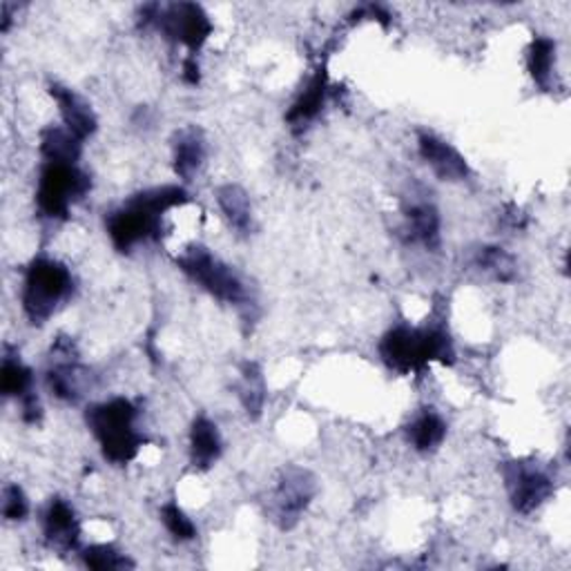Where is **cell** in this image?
<instances>
[{
  "mask_svg": "<svg viewBox=\"0 0 571 571\" xmlns=\"http://www.w3.org/2000/svg\"><path fill=\"white\" fill-rule=\"evenodd\" d=\"M83 141L66 126H49L40 132V154L47 164H79Z\"/></svg>",
  "mask_w": 571,
  "mask_h": 571,
  "instance_id": "ffe728a7",
  "label": "cell"
},
{
  "mask_svg": "<svg viewBox=\"0 0 571 571\" xmlns=\"http://www.w3.org/2000/svg\"><path fill=\"white\" fill-rule=\"evenodd\" d=\"M378 21L382 27H389L391 25V14L386 12V8L382 5H361L357 10H353V14L348 16L350 23H357V21Z\"/></svg>",
  "mask_w": 571,
  "mask_h": 571,
  "instance_id": "83f0119b",
  "label": "cell"
},
{
  "mask_svg": "<svg viewBox=\"0 0 571 571\" xmlns=\"http://www.w3.org/2000/svg\"><path fill=\"white\" fill-rule=\"evenodd\" d=\"M222 453L224 440L219 427L205 415H199L190 425V464L197 472H207L213 469Z\"/></svg>",
  "mask_w": 571,
  "mask_h": 571,
  "instance_id": "9a60e30c",
  "label": "cell"
},
{
  "mask_svg": "<svg viewBox=\"0 0 571 571\" xmlns=\"http://www.w3.org/2000/svg\"><path fill=\"white\" fill-rule=\"evenodd\" d=\"M239 400L241 406L246 408L250 420H259V415L264 411L266 404V380L262 369H259L254 361H248V365L241 367V380H239Z\"/></svg>",
  "mask_w": 571,
  "mask_h": 571,
  "instance_id": "603a6c76",
  "label": "cell"
},
{
  "mask_svg": "<svg viewBox=\"0 0 571 571\" xmlns=\"http://www.w3.org/2000/svg\"><path fill=\"white\" fill-rule=\"evenodd\" d=\"M215 199L228 226L237 235L248 237L252 233V203L248 192L237 183H224L215 190Z\"/></svg>",
  "mask_w": 571,
  "mask_h": 571,
  "instance_id": "ac0fdd59",
  "label": "cell"
},
{
  "mask_svg": "<svg viewBox=\"0 0 571 571\" xmlns=\"http://www.w3.org/2000/svg\"><path fill=\"white\" fill-rule=\"evenodd\" d=\"M74 293L72 271L51 257H34L25 269L21 304L32 326H43Z\"/></svg>",
  "mask_w": 571,
  "mask_h": 571,
  "instance_id": "277c9868",
  "label": "cell"
},
{
  "mask_svg": "<svg viewBox=\"0 0 571 571\" xmlns=\"http://www.w3.org/2000/svg\"><path fill=\"white\" fill-rule=\"evenodd\" d=\"M32 384H34L32 369L23 365L19 350L5 346L3 367H0V393H3V397H14L21 402L25 395L34 393Z\"/></svg>",
  "mask_w": 571,
  "mask_h": 571,
  "instance_id": "44dd1931",
  "label": "cell"
},
{
  "mask_svg": "<svg viewBox=\"0 0 571 571\" xmlns=\"http://www.w3.org/2000/svg\"><path fill=\"white\" fill-rule=\"evenodd\" d=\"M476 266L500 284H511L518 277V264L513 254L500 246H485L476 254Z\"/></svg>",
  "mask_w": 571,
  "mask_h": 571,
  "instance_id": "cb8c5ba5",
  "label": "cell"
},
{
  "mask_svg": "<svg viewBox=\"0 0 571 571\" xmlns=\"http://www.w3.org/2000/svg\"><path fill=\"white\" fill-rule=\"evenodd\" d=\"M83 564L96 571H108V569H128L134 567V562L121 554L115 545H90L81 551Z\"/></svg>",
  "mask_w": 571,
  "mask_h": 571,
  "instance_id": "d4e9b609",
  "label": "cell"
},
{
  "mask_svg": "<svg viewBox=\"0 0 571 571\" xmlns=\"http://www.w3.org/2000/svg\"><path fill=\"white\" fill-rule=\"evenodd\" d=\"M21 418L25 425H38L43 418V408L36 393H29L21 400Z\"/></svg>",
  "mask_w": 571,
  "mask_h": 571,
  "instance_id": "f1b7e54d",
  "label": "cell"
},
{
  "mask_svg": "<svg viewBox=\"0 0 571 571\" xmlns=\"http://www.w3.org/2000/svg\"><path fill=\"white\" fill-rule=\"evenodd\" d=\"M177 266L188 279H192L201 290H205L217 301L230 306H243L250 299L246 282L237 275V271L226 262H222V259L205 246L194 243L186 248L177 257Z\"/></svg>",
  "mask_w": 571,
  "mask_h": 571,
  "instance_id": "5b68a950",
  "label": "cell"
},
{
  "mask_svg": "<svg viewBox=\"0 0 571 571\" xmlns=\"http://www.w3.org/2000/svg\"><path fill=\"white\" fill-rule=\"evenodd\" d=\"M378 350L386 369L400 376L423 373L433 361L453 365L455 359V348L449 331L436 324L393 326L382 335Z\"/></svg>",
  "mask_w": 571,
  "mask_h": 571,
  "instance_id": "7a4b0ae2",
  "label": "cell"
},
{
  "mask_svg": "<svg viewBox=\"0 0 571 571\" xmlns=\"http://www.w3.org/2000/svg\"><path fill=\"white\" fill-rule=\"evenodd\" d=\"M29 515V500L21 485H8L3 489V518L8 523H23Z\"/></svg>",
  "mask_w": 571,
  "mask_h": 571,
  "instance_id": "4316f807",
  "label": "cell"
},
{
  "mask_svg": "<svg viewBox=\"0 0 571 571\" xmlns=\"http://www.w3.org/2000/svg\"><path fill=\"white\" fill-rule=\"evenodd\" d=\"M500 476L511 507L530 515L554 496V478L540 464L530 460H509L500 464Z\"/></svg>",
  "mask_w": 571,
  "mask_h": 571,
  "instance_id": "9c48e42d",
  "label": "cell"
},
{
  "mask_svg": "<svg viewBox=\"0 0 571 571\" xmlns=\"http://www.w3.org/2000/svg\"><path fill=\"white\" fill-rule=\"evenodd\" d=\"M92 190V179L79 164H43L36 183V211L49 222H66L72 205Z\"/></svg>",
  "mask_w": 571,
  "mask_h": 571,
  "instance_id": "8992f818",
  "label": "cell"
},
{
  "mask_svg": "<svg viewBox=\"0 0 571 571\" xmlns=\"http://www.w3.org/2000/svg\"><path fill=\"white\" fill-rule=\"evenodd\" d=\"M329 90H331L329 72H326V68H320L313 76L308 79L306 87L293 100L290 110L286 112V123L297 132L304 130L308 123H313L326 106Z\"/></svg>",
  "mask_w": 571,
  "mask_h": 571,
  "instance_id": "4fadbf2b",
  "label": "cell"
},
{
  "mask_svg": "<svg viewBox=\"0 0 571 571\" xmlns=\"http://www.w3.org/2000/svg\"><path fill=\"white\" fill-rule=\"evenodd\" d=\"M447 438V423L436 408H425L406 427L408 444L420 453H433Z\"/></svg>",
  "mask_w": 571,
  "mask_h": 571,
  "instance_id": "d6986e66",
  "label": "cell"
},
{
  "mask_svg": "<svg viewBox=\"0 0 571 571\" xmlns=\"http://www.w3.org/2000/svg\"><path fill=\"white\" fill-rule=\"evenodd\" d=\"M205 162V136L197 126L183 128L173 136V168L181 181H190Z\"/></svg>",
  "mask_w": 571,
  "mask_h": 571,
  "instance_id": "2e32d148",
  "label": "cell"
},
{
  "mask_svg": "<svg viewBox=\"0 0 571 571\" xmlns=\"http://www.w3.org/2000/svg\"><path fill=\"white\" fill-rule=\"evenodd\" d=\"M49 96L55 98V103L59 106L63 126L76 139L87 141L90 136H94V132L98 130V119L90 103L79 92H74L72 87L61 85V83H49Z\"/></svg>",
  "mask_w": 571,
  "mask_h": 571,
  "instance_id": "7c38bea8",
  "label": "cell"
},
{
  "mask_svg": "<svg viewBox=\"0 0 571 571\" xmlns=\"http://www.w3.org/2000/svg\"><path fill=\"white\" fill-rule=\"evenodd\" d=\"M527 70L540 90L551 87L556 70V40L549 36H534L527 47Z\"/></svg>",
  "mask_w": 571,
  "mask_h": 571,
  "instance_id": "7402d4cb",
  "label": "cell"
},
{
  "mask_svg": "<svg viewBox=\"0 0 571 571\" xmlns=\"http://www.w3.org/2000/svg\"><path fill=\"white\" fill-rule=\"evenodd\" d=\"M141 25H154L168 40L190 49V57L213 36L215 25L199 3H173V5H143L139 12Z\"/></svg>",
  "mask_w": 571,
  "mask_h": 571,
  "instance_id": "52a82bcc",
  "label": "cell"
},
{
  "mask_svg": "<svg viewBox=\"0 0 571 571\" xmlns=\"http://www.w3.org/2000/svg\"><path fill=\"white\" fill-rule=\"evenodd\" d=\"M190 203L183 186H157L141 190L123 201L106 217V230L119 252H132L141 243L159 241L164 237V217Z\"/></svg>",
  "mask_w": 571,
  "mask_h": 571,
  "instance_id": "6da1fadb",
  "label": "cell"
},
{
  "mask_svg": "<svg viewBox=\"0 0 571 571\" xmlns=\"http://www.w3.org/2000/svg\"><path fill=\"white\" fill-rule=\"evenodd\" d=\"M45 382L51 395L61 402L76 404L90 386V371L79 365L76 357H59L55 367H49Z\"/></svg>",
  "mask_w": 571,
  "mask_h": 571,
  "instance_id": "5bb4252c",
  "label": "cell"
},
{
  "mask_svg": "<svg viewBox=\"0 0 571 571\" xmlns=\"http://www.w3.org/2000/svg\"><path fill=\"white\" fill-rule=\"evenodd\" d=\"M43 538L51 551L70 554L79 547L81 523L66 498H51L43 511Z\"/></svg>",
  "mask_w": 571,
  "mask_h": 571,
  "instance_id": "30bf717a",
  "label": "cell"
},
{
  "mask_svg": "<svg viewBox=\"0 0 571 571\" xmlns=\"http://www.w3.org/2000/svg\"><path fill=\"white\" fill-rule=\"evenodd\" d=\"M162 521L177 543H190L197 538V527L192 518L177 502H166L162 507Z\"/></svg>",
  "mask_w": 571,
  "mask_h": 571,
  "instance_id": "484cf974",
  "label": "cell"
},
{
  "mask_svg": "<svg viewBox=\"0 0 571 571\" xmlns=\"http://www.w3.org/2000/svg\"><path fill=\"white\" fill-rule=\"evenodd\" d=\"M139 408L128 397H112L92 404L85 413V423L96 438L103 457L117 466H126L141 453L145 436L136 429Z\"/></svg>",
  "mask_w": 571,
  "mask_h": 571,
  "instance_id": "3957f363",
  "label": "cell"
},
{
  "mask_svg": "<svg viewBox=\"0 0 571 571\" xmlns=\"http://www.w3.org/2000/svg\"><path fill=\"white\" fill-rule=\"evenodd\" d=\"M318 496V478L304 466H286L279 474L277 487L269 502L271 521L282 530L290 532L299 525L308 507Z\"/></svg>",
  "mask_w": 571,
  "mask_h": 571,
  "instance_id": "ba28073f",
  "label": "cell"
},
{
  "mask_svg": "<svg viewBox=\"0 0 571 571\" xmlns=\"http://www.w3.org/2000/svg\"><path fill=\"white\" fill-rule=\"evenodd\" d=\"M418 152L423 162L433 170V175L440 181H449V183H457L469 179L472 168L469 162L464 159V154L451 145L449 141H444L442 136L433 134V132H420L418 134Z\"/></svg>",
  "mask_w": 571,
  "mask_h": 571,
  "instance_id": "8fae6325",
  "label": "cell"
},
{
  "mask_svg": "<svg viewBox=\"0 0 571 571\" xmlns=\"http://www.w3.org/2000/svg\"><path fill=\"white\" fill-rule=\"evenodd\" d=\"M181 79H183L188 85H199V81H201V68H199V63H197V57H188V59L183 61Z\"/></svg>",
  "mask_w": 571,
  "mask_h": 571,
  "instance_id": "f546056e",
  "label": "cell"
},
{
  "mask_svg": "<svg viewBox=\"0 0 571 571\" xmlns=\"http://www.w3.org/2000/svg\"><path fill=\"white\" fill-rule=\"evenodd\" d=\"M406 237L411 243H420L423 248L436 252L442 243V219L433 203H413L406 215Z\"/></svg>",
  "mask_w": 571,
  "mask_h": 571,
  "instance_id": "e0dca14e",
  "label": "cell"
}]
</instances>
